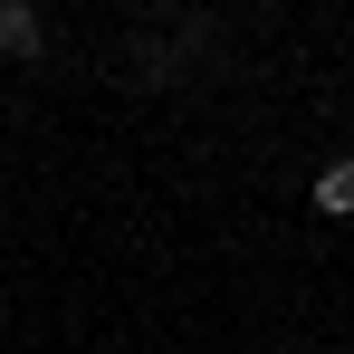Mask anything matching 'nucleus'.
Segmentation results:
<instances>
[{
	"label": "nucleus",
	"instance_id": "nucleus-1",
	"mask_svg": "<svg viewBox=\"0 0 354 354\" xmlns=\"http://www.w3.org/2000/svg\"><path fill=\"white\" fill-rule=\"evenodd\" d=\"M39 48V10L29 0H0V58H29Z\"/></svg>",
	"mask_w": 354,
	"mask_h": 354
},
{
	"label": "nucleus",
	"instance_id": "nucleus-2",
	"mask_svg": "<svg viewBox=\"0 0 354 354\" xmlns=\"http://www.w3.org/2000/svg\"><path fill=\"white\" fill-rule=\"evenodd\" d=\"M316 211H354V153H345V163H326V173H316Z\"/></svg>",
	"mask_w": 354,
	"mask_h": 354
}]
</instances>
